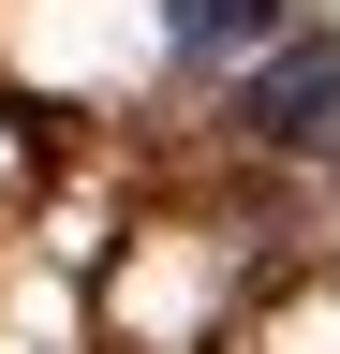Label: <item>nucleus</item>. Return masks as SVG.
<instances>
[{
    "instance_id": "f257e3e1",
    "label": "nucleus",
    "mask_w": 340,
    "mask_h": 354,
    "mask_svg": "<svg viewBox=\"0 0 340 354\" xmlns=\"http://www.w3.org/2000/svg\"><path fill=\"white\" fill-rule=\"evenodd\" d=\"M222 133L267 162H325L340 177V30H281L251 74H222Z\"/></svg>"
},
{
    "instance_id": "f03ea898",
    "label": "nucleus",
    "mask_w": 340,
    "mask_h": 354,
    "mask_svg": "<svg viewBox=\"0 0 340 354\" xmlns=\"http://www.w3.org/2000/svg\"><path fill=\"white\" fill-rule=\"evenodd\" d=\"M281 30H311V15H296V0H163V44H178L207 88H222V74H251Z\"/></svg>"
},
{
    "instance_id": "7ed1b4c3",
    "label": "nucleus",
    "mask_w": 340,
    "mask_h": 354,
    "mask_svg": "<svg viewBox=\"0 0 340 354\" xmlns=\"http://www.w3.org/2000/svg\"><path fill=\"white\" fill-rule=\"evenodd\" d=\"M325 192H340V177H325Z\"/></svg>"
}]
</instances>
